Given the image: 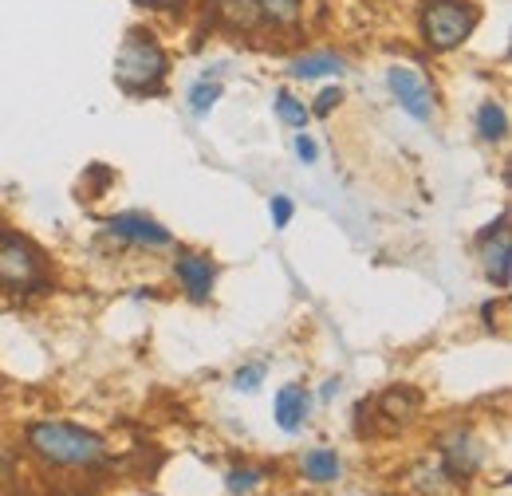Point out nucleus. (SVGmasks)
Returning a JSON list of instances; mask_svg holds the SVG:
<instances>
[{
  "instance_id": "11",
  "label": "nucleus",
  "mask_w": 512,
  "mask_h": 496,
  "mask_svg": "<svg viewBox=\"0 0 512 496\" xmlns=\"http://www.w3.org/2000/svg\"><path fill=\"white\" fill-rule=\"evenodd\" d=\"M292 79H320V75H343L347 67H343V56H335V52H308V56H300V60H292Z\"/></svg>"
},
{
  "instance_id": "15",
  "label": "nucleus",
  "mask_w": 512,
  "mask_h": 496,
  "mask_svg": "<svg viewBox=\"0 0 512 496\" xmlns=\"http://www.w3.org/2000/svg\"><path fill=\"white\" fill-rule=\"evenodd\" d=\"M260 8V20L264 24H276V28H292L304 12V0H256Z\"/></svg>"
},
{
  "instance_id": "23",
  "label": "nucleus",
  "mask_w": 512,
  "mask_h": 496,
  "mask_svg": "<svg viewBox=\"0 0 512 496\" xmlns=\"http://www.w3.org/2000/svg\"><path fill=\"white\" fill-rule=\"evenodd\" d=\"M292 146H296V158H300L304 166H312V162L320 158V146H316L308 134H296V142H292Z\"/></svg>"
},
{
  "instance_id": "19",
  "label": "nucleus",
  "mask_w": 512,
  "mask_h": 496,
  "mask_svg": "<svg viewBox=\"0 0 512 496\" xmlns=\"http://www.w3.org/2000/svg\"><path fill=\"white\" fill-rule=\"evenodd\" d=\"M260 481H264V473H260V469H229V473H225V489H229V493H237V496L253 493Z\"/></svg>"
},
{
  "instance_id": "21",
  "label": "nucleus",
  "mask_w": 512,
  "mask_h": 496,
  "mask_svg": "<svg viewBox=\"0 0 512 496\" xmlns=\"http://www.w3.org/2000/svg\"><path fill=\"white\" fill-rule=\"evenodd\" d=\"M339 99H343V91L339 87H323L320 95H316V107H308L312 115H331V107H339Z\"/></svg>"
},
{
  "instance_id": "7",
  "label": "nucleus",
  "mask_w": 512,
  "mask_h": 496,
  "mask_svg": "<svg viewBox=\"0 0 512 496\" xmlns=\"http://www.w3.org/2000/svg\"><path fill=\"white\" fill-rule=\"evenodd\" d=\"M174 276H178V284L186 288V296H190L193 304H205L209 292H213L217 268H213V260H209L205 252H182V256L174 260Z\"/></svg>"
},
{
  "instance_id": "4",
  "label": "nucleus",
  "mask_w": 512,
  "mask_h": 496,
  "mask_svg": "<svg viewBox=\"0 0 512 496\" xmlns=\"http://www.w3.org/2000/svg\"><path fill=\"white\" fill-rule=\"evenodd\" d=\"M44 256L32 241H24L20 233L0 229V288L4 292H32L44 288Z\"/></svg>"
},
{
  "instance_id": "3",
  "label": "nucleus",
  "mask_w": 512,
  "mask_h": 496,
  "mask_svg": "<svg viewBox=\"0 0 512 496\" xmlns=\"http://www.w3.org/2000/svg\"><path fill=\"white\" fill-rule=\"evenodd\" d=\"M473 28H477V12L465 0H426L422 8V36L434 52H449L465 44Z\"/></svg>"
},
{
  "instance_id": "8",
  "label": "nucleus",
  "mask_w": 512,
  "mask_h": 496,
  "mask_svg": "<svg viewBox=\"0 0 512 496\" xmlns=\"http://www.w3.org/2000/svg\"><path fill=\"white\" fill-rule=\"evenodd\" d=\"M442 457H446V481H461L481 465V445L469 430H453L442 437Z\"/></svg>"
},
{
  "instance_id": "9",
  "label": "nucleus",
  "mask_w": 512,
  "mask_h": 496,
  "mask_svg": "<svg viewBox=\"0 0 512 496\" xmlns=\"http://www.w3.org/2000/svg\"><path fill=\"white\" fill-rule=\"evenodd\" d=\"M308 414H312V394H308V386L288 382V386L276 390V426H280L284 434L304 430Z\"/></svg>"
},
{
  "instance_id": "20",
  "label": "nucleus",
  "mask_w": 512,
  "mask_h": 496,
  "mask_svg": "<svg viewBox=\"0 0 512 496\" xmlns=\"http://www.w3.org/2000/svg\"><path fill=\"white\" fill-rule=\"evenodd\" d=\"M268 213H272V225H276V229H288V225H292V217H296V205H292V197H284V193H272V201H268Z\"/></svg>"
},
{
  "instance_id": "10",
  "label": "nucleus",
  "mask_w": 512,
  "mask_h": 496,
  "mask_svg": "<svg viewBox=\"0 0 512 496\" xmlns=\"http://www.w3.org/2000/svg\"><path fill=\"white\" fill-rule=\"evenodd\" d=\"M300 469H304V477H308L312 485H331V481H339V473H343L335 449H323V445L308 449V453L300 457Z\"/></svg>"
},
{
  "instance_id": "17",
  "label": "nucleus",
  "mask_w": 512,
  "mask_h": 496,
  "mask_svg": "<svg viewBox=\"0 0 512 496\" xmlns=\"http://www.w3.org/2000/svg\"><path fill=\"white\" fill-rule=\"evenodd\" d=\"M276 115L288 126H296V130H304L308 119H312V111L304 107V99H296L292 91H276Z\"/></svg>"
},
{
  "instance_id": "13",
  "label": "nucleus",
  "mask_w": 512,
  "mask_h": 496,
  "mask_svg": "<svg viewBox=\"0 0 512 496\" xmlns=\"http://www.w3.org/2000/svg\"><path fill=\"white\" fill-rule=\"evenodd\" d=\"M418 406H422V394L410 386H394L383 394V414L390 422H410L418 414Z\"/></svg>"
},
{
  "instance_id": "24",
  "label": "nucleus",
  "mask_w": 512,
  "mask_h": 496,
  "mask_svg": "<svg viewBox=\"0 0 512 496\" xmlns=\"http://www.w3.org/2000/svg\"><path fill=\"white\" fill-rule=\"evenodd\" d=\"M331 394H339V378H331V382L323 386V398H331Z\"/></svg>"
},
{
  "instance_id": "5",
  "label": "nucleus",
  "mask_w": 512,
  "mask_h": 496,
  "mask_svg": "<svg viewBox=\"0 0 512 496\" xmlns=\"http://www.w3.org/2000/svg\"><path fill=\"white\" fill-rule=\"evenodd\" d=\"M386 83H390L398 107H402L410 119H418V123H430V119H434V99H430V87H426V79H422L418 71L394 63V67L386 71Z\"/></svg>"
},
{
  "instance_id": "14",
  "label": "nucleus",
  "mask_w": 512,
  "mask_h": 496,
  "mask_svg": "<svg viewBox=\"0 0 512 496\" xmlns=\"http://www.w3.org/2000/svg\"><path fill=\"white\" fill-rule=\"evenodd\" d=\"M477 134L485 138V142H501L505 134H509V115H505V107L501 103H481L477 107Z\"/></svg>"
},
{
  "instance_id": "1",
  "label": "nucleus",
  "mask_w": 512,
  "mask_h": 496,
  "mask_svg": "<svg viewBox=\"0 0 512 496\" xmlns=\"http://www.w3.org/2000/svg\"><path fill=\"white\" fill-rule=\"evenodd\" d=\"M28 445L48 465H71V469L75 465H95L107 453L103 437L83 430V426H71V422H32L28 426Z\"/></svg>"
},
{
  "instance_id": "16",
  "label": "nucleus",
  "mask_w": 512,
  "mask_h": 496,
  "mask_svg": "<svg viewBox=\"0 0 512 496\" xmlns=\"http://www.w3.org/2000/svg\"><path fill=\"white\" fill-rule=\"evenodd\" d=\"M217 8H221V16H225L233 28H241V32H253V28L264 24L256 0H217Z\"/></svg>"
},
{
  "instance_id": "18",
  "label": "nucleus",
  "mask_w": 512,
  "mask_h": 496,
  "mask_svg": "<svg viewBox=\"0 0 512 496\" xmlns=\"http://www.w3.org/2000/svg\"><path fill=\"white\" fill-rule=\"evenodd\" d=\"M221 99V83H209V79H197L190 87V111L193 115H209L213 103Z\"/></svg>"
},
{
  "instance_id": "26",
  "label": "nucleus",
  "mask_w": 512,
  "mask_h": 496,
  "mask_svg": "<svg viewBox=\"0 0 512 496\" xmlns=\"http://www.w3.org/2000/svg\"><path fill=\"white\" fill-rule=\"evenodd\" d=\"M60 496H79V493H60Z\"/></svg>"
},
{
  "instance_id": "22",
  "label": "nucleus",
  "mask_w": 512,
  "mask_h": 496,
  "mask_svg": "<svg viewBox=\"0 0 512 496\" xmlns=\"http://www.w3.org/2000/svg\"><path fill=\"white\" fill-rule=\"evenodd\" d=\"M260 378H264V367L256 363V367H245V371H237L233 386H237V390H245V394H253L256 386H260Z\"/></svg>"
},
{
  "instance_id": "6",
  "label": "nucleus",
  "mask_w": 512,
  "mask_h": 496,
  "mask_svg": "<svg viewBox=\"0 0 512 496\" xmlns=\"http://www.w3.org/2000/svg\"><path fill=\"white\" fill-rule=\"evenodd\" d=\"M107 233L119 237V241H130V245H142V248H166L174 237L166 225H158L154 217L146 213H115L107 221Z\"/></svg>"
},
{
  "instance_id": "25",
  "label": "nucleus",
  "mask_w": 512,
  "mask_h": 496,
  "mask_svg": "<svg viewBox=\"0 0 512 496\" xmlns=\"http://www.w3.org/2000/svg\"><path fill=\"white\" fill-rule=\"evenodd\" d=\"M138 4H162V0H138Z\"/></svg>"
},
{
  "instance_id": "2",
  "label": "nucleus",
  "mask_w": 512,
  "mask_h": 496,
  "mask_svg": "<svg viewBox=\"0 0 512 496\" xmlns=\"http://www.w3.org/2000/svg\"><path fill=\"white\" fill-rule=\"evenodd\" d=\"M166 71H170V60H166L162 44L150 32L134 28L127 40H123L119 56H115V79H119V87L127 95H154V91H162Z\"/></svg>"
},
{
  "instance_id": "12",
  "label": "nucleus",
  "mask_w": 512,
  "mask_h": 496,
  "mask_svg": "<svg viewBox=\"0 0 512 496\" xmlns=\"http://www.w3.org/2000/svg\"><path fill=\"white\" fill-rule=\"evenodd\" d=\"M485 272L493 280V288H509L512 276V245H509V229L497 233V245L485 252Z\"/></svg>"
}]
</instances>
